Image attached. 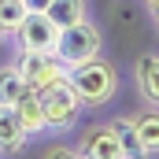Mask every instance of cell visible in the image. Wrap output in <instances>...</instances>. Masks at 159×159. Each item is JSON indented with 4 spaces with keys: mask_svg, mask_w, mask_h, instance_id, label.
Wrapping results in <instances>:
<instances>
[{
    "mask_svg": "<svg viewBox=\"0 0 159 159\" xmlns=\"http://www.w3.org/2000/svg\"><path fill=\"white\" fill-rule=\"evenodd\" d=\"M15 115H19V122H22V129H26V137L30 133H41L44 129V115H41V96H37V89H26L15 104Z\"/></svg>",
    "mask_w": 159,
    "mask_h": 159,
    "instance_id": "52a82bcc",
    "label": "cell"
},
{
    "mask_svg": "<svg viewBox=\"0 0 159 159\" xmlns=\"http://www.w3.org/2000/svg\"><path fill=\"white\" fill-rule=\"evenodd\" d=\"M107 126H111L115 137H119L122 156H133V159L144 156V148H141V141H137V129H133V119H115V122H107Z\"/></svg>",
    "mask_w": 159,
    "mask_h": 159,
    "instance_id": "7c38bea8",
    "label": "cell"
},
{
    "mask_svg": "<svg viewBox=\"0 0 159 159\" xmlns=\"http://www.w3.org/2000/svg\"><path fill=\"white\" fill-rule=\"evenodd\" d=\"M137 85H141L144 100L156 107L159 104V56L156 52H144V56L137 59Z\"/></svg>",
    "mask_w": 159,
    "mask_h": 159,
    "instance_id": "9c48e42d",
    "label": "cell"
},
{
    "mask_svg": "<svg viewBox=\"0 0 159 159\" xmlns=\"http://www.w3.org/2000/svg\"><path fill=\"white\" fill-rule=\"evenodd\" d=\"M26 19L22 0H0V34H15V26Z\"/></svg>",
    "mask_w": 159,
    "mask_h": 159,
    "instance_id": "5bb4252c",
    "label": "cell"
},
{
    "mask_svg": "<svg viewBox=\"0 0 159 159\" xmlns=\"http://www.w3.org/2000/svg\"><path fill=\"white\" fill-rule=\"evenodd\" d=\"M15 70H19V78L26 81L30 89H48V85H56V81H67V67L52 56V52H22L19 48V59L11 63Z\"/></svg>",
    "mask_w": 159,
    "mask_h": 159,
    "instance_id": "277c9868",
    "label": "cell"
},
{
    "mask_svg": "<svg viewBox=\"0 0 159 159\" xmlns=\"http://www.w3.org/2000/svg\"><path fill=\"white\" fill-rule=\"evenodd\" d=\"M100 30L89 22V19H81V22H70V26H63L59 34H56V44H52V56L70 70V67H78L85 59H96L100 56Z\"/></svg>",
    "mask_w": 159,
    "mask_h": 159,
    "instance_id": "7a4b0ae2",
    "label": "cell"
},
{
    "mask_svg": "<svg viewBox=\"0 0 159 159\" xmlns=\"http://www.w3.org/2000/svg\"><path fill=\"white\" fill-rule=\"evenodd\" d=\"M44 15H48V22H52L56 30H63V26L85 19V0H52V4L44 7Z\"/></svg>",
    "mask_w": 159,
    "mask_h": 159,
    "instance_id": "30bf717a",
    "label": "cell"
},
{
    "mask_svg": "<svg viewBox=\"0 0 159 159\" xmlns=\"http://www.w3.org/2000/svg\"><path fill=\"white\" fill-rule=\"evenodd\" d=\"M67 85L78 93L81 104L96 107V104H107V100L115 96L119 78H115V67L96 56V59H85V63H78V67H70V70H67Z\"/></svg>",
    "mask_w": 159,
    "mask_h": 159,
    "instance_id": "6da1fadb",
    "label": "cell"
},
{
    "mask_svg": "<svg viewBox=\"0 0 159 159\" xmlns=\"http://www.w3.org/2000/svg\"><path fill=\"white\" fill-rule=\"evenodd\" d=\"M41 115H44V129H70L81 115V104L78 93L67 85V81H56L48 89H41Z\"/></svg>",
    "mask_w": 159,
    "mask_h": 159,
    "instance_id": "3957f363",
    "label": "cell"
},
{
    "mask_svg": "<svg viewBox=\"0 0 159 159\" xmlns=\"http://www.w3.org/2000/svg\"><path fill=\"white\" fill-rule=\"evenodd\" d=\"M26 89H30V85L19 78V70H15V67H0V104H7V107H11Z\"/></svg>",
    "mask_w": 159,
    "mask_h": 159,
    "instance_id": "4fadbf2b",
    "label": "cell"
},
{
    "mask_svg": "<svg viewBox=\"0 0 159 159\" xmlns=\"http://www.w3.org/2000/svg\"><path fill=\"white\" fill-rule=\"evenodd\" d=\"M22 4H26V11H44L52 0H22Z\"/></svg>",
    "mask_w": 159,
    "mask_h": 159,
    "instance_id": "9a60e30c",
    "label": "cell"
},
{
    "mask_svg": "<svg viewBox=\"0 0 159 159\" xmlns=\"http://www.w3.org/2000/svg\"><path fill=\"white\" fill-rule=\"evenodd\" d=\"M22 144H26V129H22L19 115H15V107L0 104V156L4 152H19Z\"/></svg>",
    "mask_w": 159,
    "mask_h": 159,
    "instance_id": "ba28073f",
    "label": "cell"
},
{
    "mask_svg": "<svg viewBox=\"0 0 159 159\" xmlns=\"http://www.w3.org/2000/svg\"><path fill=\"white\" fill-rule=\"evenodd\" d=\"M78 156H89V159H122V144H119V137H115L111 126H93V129L81 137Z\"/></svg>",
    "mask_w": 159,
    "mask_h": 159,
    "instance_id": "8992f818",
    "label": "cell"
},
{
    "mask_svg": "<svg viewBox=\"0 0 159 159\" xmlns=\"http://www.w3.org/2000/svg\"><path fill=\"white\" fill-rule=\"evenodd\" d=\"M56 26L48 22V15L44 11H26V19L15 26V44L22 48V52H52V44H56Z\"/></svg>",
    "mask_w": 159,
    "mask_h": 159,
    "instance_id": "5b68a950",
    "label": "cell"
},
{
    "mask_svg": "<svg viewBox=\"0 0 159 159\" xmlns=\"http://www.w3.org/2000/svg\"><path fill=\"white\" fill-rule=\"evenodd\" d=\"M133 129H137V141L144 148V156H156L159 152V115L156 111H144L133 119Z\"/></svg>",
    "mask_w": 159,
    "mask_h": 159,
    "instance_id": "8fae6325",
    "label": "cell"
},
{
    "mask_svg": "<svg viewBox=\"0 0 159 159\" xmlns=\"http://www.w3.org/2000/svg\"><path fill=\"white\" fill-rule=\"evenodd\" d=\"M148 7H152V11H156V7H159V0H148Z\"/></svg>",
    "mask_w": 159,
    "mask_h": 159,
    "instance_id": "2e32d148",
    "label": "cell"
}]
</instances>
